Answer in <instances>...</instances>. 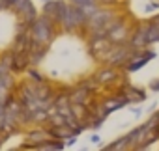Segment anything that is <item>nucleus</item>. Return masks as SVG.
Segmentation results:
<instances>
[{
    "instance_id": "f03ea898",
    "label": "nucleus",
    "mask_w": 159,
    "mask_h": 151,
    "mask_svg": "<svg viewBox=\"0 0 159 151\" xmlns=\"http://www.w3.org/2000/svg\"><path fill=\"white\" fill-rule=\"evenodd\" d=\"M155 26H157V28H159V19H157V21H155Z\"/></svg>"
},
{
    "instance_id": "f257e3e1",
    "label": "nucleus",
    "mask_w": 159,
    "mask_h": 151,
    "mask_svg": "<svg viewBox=\"0 0 159 151\" xmlns=\"http://www.w3.org/2000/svg\"><path fill=\"white\" fill-rule=\"evenodd\" d=\"M36 32H38V39H45V37H47V34H49L43 23H39V24L36 26Z\"/></svg>"
}]
</instances>
